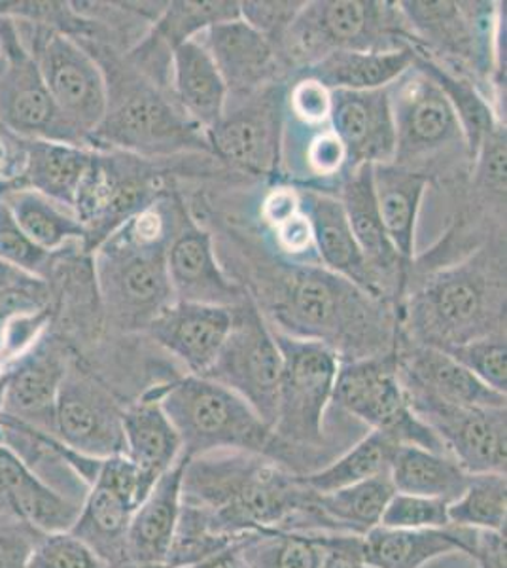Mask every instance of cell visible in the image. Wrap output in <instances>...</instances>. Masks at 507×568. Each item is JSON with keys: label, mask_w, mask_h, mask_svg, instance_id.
<instances>
[{"label": "cell", "mask_w": 507, "mask_h": 568, "mask_svg": "<svg viewBox=\"0 0 507 568\" xmlns=\"http://www.w3.org/2000/svg\"><path fill=\"white\" fill-rule=\"evenodd\" d=\"M123 407L109 385L72 356L59 387L53 436L91 459L125 455Z\"/></svg>", "instance_id": "obj_15"}, {"label": "cell", "mask_w": 507, "mask_h": 568, "mask_svg": "<svg viewBox=\"0 0 507 568\" xmlns=\"http://www.w3.org/2000/svg\"><path fill=\"white\" fill-rule=\"evenodd\" d=\"M316 493L302 474L246 452H216L187 460L182 500L205 516L216 535L244 540L264 530L322 532Z\"/></svg>", "instance_id": "obj_2"}, {"label": "cell", "mask_w": 507, "mask_h": 568, "mask_svg": "<svg viewBox=\"0 0 507 568\" xmlns=\"http://www.w3.org/2000/svg\"><path fill=\"white\" fill-rule=\"evenodd\" d=\"M469 476L447 453L417 446H399L388 474L396 493L439 498L449 504L463 495Z\"/></svg>", "instance_id": "obj_35"}, {"label": "cell", "mask_w": 507, "mask_h": 568, "mask_svg": "<svg viewBox=\"0 0 507 568\" xmlns=\"http://www.w3.org/2000/svg\"><path fill=\"white\" fill-rule=\"evenodd\" d=\"M407 400L463 470L506 474V407L449 406L423 396H407Z\"/></svg>", "instance_id": "obj_18"}, {"label": "cell", "mask_w": 507, "mask_h": 568, "mask_svg": "<svg viewBox=\"0 0 507 568\" xmlns=\"http://www.w3.org/2000/svg\"><path fill=\"white\" fill-rule=\"evenodd\" d=\"M417 50L405 45L388 52H334L303 67L296 78H311L329 91H369L388 88L415 65Z\"/></svg>", "instance_id": "obj_32"}, {"label": "cell", "mask_w": 507, "mask_h": 568, "mask_svg": "<svg viewBox=\"0 0 507 568\" xmlns=\"http://www.w3.org/2000/svg\"><path fill=\"white\" fill-rule=\"evenodd\" d=\"M109 106L90 136L99 150H120L146 160L176 155H211L205 131L180 109L173 91L158 84L149 72L123 77L109 84Z\"/></svg>", "instance_id": "obj_6"}, {"label": "cell", "mask_w": 507, "mask_h": 568, "mask_svg": "<svg viewBox=\"0 0 507 568\" xmlns=\"http://www.w3.org/2000/svg\"><path fill=\"white\" fill-rule=\"evenodd\" d=\"M0 264L44 281L52 267V254L42 251L27 237L13 220L7 201L0 195Z\"/></svg>", "instance_id": "obj_45"}, {"label": "cell", "mask_w": 507, "mask_h": 568, "mask_svg": "<svg viewBox=\"0 0 507 568\" xmlns=\"http://www.w3.org/2000/svg\"><path fill=\"white\" fill-rule=\"evenodd\" d=\"M273 336L283 356L273 434L288 468L300 453L315 452L324 442V419L329 402H334L341 358L324 343L297 339L276 329Z\"/></svg>", "instance_id": "obj_10"}, {"label": "cell", "mask_w": 507, "mask_h": 568, "mask_svg": "<svg viewBox=\"0 0 507 568\" xmlns=\"http://www.w3.org/2000/svg\"><path fill=\"white\" fill-rule=\"evenodd\" d=\"M31 55L59 112L90 142L109 106L103 69L82 45L53 29Z\"/></svg>", "instance_id": "obj_17"}, {"label": "cell", "mask_w": 507, "mask_h": 568, "mask_svg": "<svg viewBox=\"0 0 507 568\" xmlns=\"http://www.w3.org/2000/svg\"><path fill=\"white\" fill-rule=\"evenodd\" d=\"M394 493L391 478L379 476L326 495H316V511L321 514L326 532L364 536L379 527L386 504L391 503Z\"/></svg>", "instance_id": "obj_39"}, {"label": "cell", "mask_w": 507, "mask_h": 568, "mask_svg": "<svg viewBox=\"0 0 507 568\" xmlns=\"http://www.w3.org/2000/svg\"><path fill=\"white\" fill-rule=\"evenodd\" d=\"M165 568H168V567H165Z\"/></svg>", "instance_id": "obj_59"}, {"label": "cell", "mask_w": 507, "mask_h": 568, "mask_svg": "<svg viewBox=\"0 0 507 568\" xmlns=\"http://www.w3.org/2000/svg\"><path fill=\"white\" fill-rule=\"evenodd\" d=\"M398 337L447 351L506 332V235L405 286Z\"/></svg>", "instance_id": "obj_3"}, {"label": "cell", "mask_w": 507, "mask_h": 568, "mask_svg": "<svg viewBox=\"0 0 507 568\" xmlns=\"http://www.w3.org/2000/svg\"><path fill=\"white\" fill-rule=\"evenodd\" d=\"M233 321L216 361L200 377L241 396L273 428L278 407L283 356L270 324L251 296L232 307Z\"/></svg>", "instance_id": "obj_13"}, {"label": "cell", "mask_w": 507, "mask_h": 568, "mask_svg": "<svg viewBox=\"0 0 507 568\" xmlns=\"http://www.w3.org/2000/svg\"><path fill=\"white\" fill-rule=\"evenodd\" d=\"M235 20H241L237 0H174L168 2L155 20L149 39L171 53L184 42L197 39L206 29Z\"/></svg>", "instance_id": "obj_41"}, {"label": "cell", "mask_w": 507, "mask_h": 568, "mask_svg": "<svg viewBox=\"0 0 507 568\" xmlns=\"http://www.w3.org/2000/svg\"><path fill=\"white\" fill-rule=\"evenodd\" d=\"M216 254L276 332L328 345L341 362L385 355L396 347V307L372 296L321 264L286 260L265 245L227 230ZM222 262V264H224Z\"/></svg>", "instance_id": "obj_1"}, {"label": "cell", "mask_w": 507, "mask_h": 568, "mask_svg": "<svg viewBox=\"0 0 507 568\" xmlns=\"http://www.w3.org/2000/svg\"><path fill=\"white\" fill-rule=\"evenodd\" d=\"M337 200L345 209L354 240L358 243L369 270L377 278L381 291L398 310L412 267L405 265L404 260L399 258L381 222L375 195H373L372 165L345 171V175L341 179Z\"/></svg>", "instance_id": "obj_21"}, {"label": "cell", "mask_w": 507, "mask_h": 568, "mask_svg": "<svg viewBox=\"0 0 507 568\" xmlns=\"http://www.w3.org/2000/svg\"><path fill=\"white\" fill-rule=\"evenodd\" d=\"M415 65L436 82L437 88L444 91L445 98L455 110L456 118L460 122L466 144H468L471 162L476 160L477 150L487 139L490 131L501 125V118L496 114L493 103L488 101L487 93L469 78L449 71L432 59L417 53Z\"/></svg>", "instance_id": "obj_40"}, {"label": "cell", "mask_w": 507, "mask_h": 568, "mask_svg": "<svg viewBox=\"0 0 507 568\" xmlns=\"http://www.w3.org/2000/svg\"><path fill=\"white\" fill-rule=\"evenodd\" d=\"M237 546L222 549V551H219V554L206 557V559L197 562V565H193L192 568H249V565L244 562L243 557H241V554H239Z\"/></svg>", "instance_id": "obj_57"}, {"label": "cell", "mask_w": 507, "mask_h": 568, "mask_svg": "<svg viewBox=\"0 0 507 568\" xmlns=\"http://www.w3.org/2000/svg\"><path fill=\"white\" fill-rule=\"evenodd\" d=\"M26 568H109V565L71 530H64L39 535Z\"/></svg>", "instance_id": "obj_46"}, {"label": "cell", "mask_w": 507, "mask_h": 568, "mask_svg": "<svg viewBox=\"0 0 507 568\" xmlns=\"http://www.w3.org/2000/svg\"><path fill=\"white\" fill-rule=\"evenodd\" d=\"M398 7L412 31L415 50L424 58L476 84H488L495 74H501L496 50L498 10L493 2L405 0Z\"/></svg>", "instance_id": "obj_9"}, {"label": "cell", "mask_w": 507, "mask_h": 568, "mask_svg": "<svg viewBox=\"0 0 507 568\" xmlns=\"http://www.w3.org/2000/svg\"><path fill=\"white\" fill-rule=\"evenodd\" d=\"M71 358L58 339L39 337L23 355L8 364L2 415L53 436L55 402Z\"/></svg>", "instance_id": "obj_20"}, {"label": "cell", "mask_w": 507, "mask_h": 568, "mask_svg": "<svg viewBox=\"0 0 507 568\" xmlns=\"http://www.w3.org/2000/svg\"><path fill=\"white\" fill-rule=\"evenodd\" d=\"M479 530L447 525L442 529L375 527L362 536L367 568H423L437 557L463 551L474 557Z\"/></svg>", "instance_id": "obj_29"}, {"label": "cell", "mask_w": 507, "mask_h": 568, "mask_svg": "<svg viewBox=\"0 0 507 568\" xmlns=\"http://www.w3.org/2000/svg\"><path fill=\"white\" fill-rule=\"evenodd\" d=\"M474 559L479 568H506V535L479 530Z\"/></svg>", "instance_id": "obj_56"}, {"label": "cell", "mask_w": 507, "mask_h": 568, "mask_svg": "<svg viewBox=\"0 0 507 568\" xmlns=\"http://www.w3.org/2000/svg\"><path fill=\"white\" fill-rule=\"evenodd\" d=\"M449 503L439 498L394 493L381 517L386 529H442L449 524Z\"/></svg>", "instance_id": "obj_47"}, {"label": "cell", "mask_w": 507, "mask_h": 568, "mask_svg": "<svg viewBox=\"0 0 507 568\" xmlns=\"http://www.w3.org/2000/svg\"><path fill=\"white\" fill-rule=\"evenodd\" d=\"M224 78L227 98L281 84L288 67L273 42L243 20L227 21L197 37Z\"/></svg>", "instance_id": "obj_23"}, {"label": "cell", "mask_w": 507, "mask_h": 568, "mask_svg": "<svg viewBox=\"0 0 507 568\" xmlns=\"http://www.w3.org/2000/svg\"><path fill=\"white\" fill-rule=\"evenodd\" d=\"M449 524L506 535V474H471L463 495L449 504Z\"/></svg>", "instance_id": "obj_43"}, {"label": "cell", "mask_w": 507, "mask_h": 568, "mask_svg": "<svg viewBox=\"0 0 507 568\" xmlns=\"http://www.w3.org/2000/svg\"><path fill=\"white\" fill-rule=\"evenodd\" d=\"M396 133L394 162L437 181L469 176L471 155L455 110L417 65L388 85Z\"/></svg>", "instance_id": "obj_7"}, {"label": "cell", "mask_w": 507, "mask_h": 568, "mask_svg": "<svg viewBox=\"0 0 507 568\" xmlns=\"http://www.w3.org/2000/svg\"><path fill=\"white\" fill-rule=\"evenodd\" d=\"M116 568H165V567H149V565H136V562H125L122 567Z\"/></svg>", "instance_id": "obj_58"}, {"label": "cell", "mask_w": 507, "mask_h": 568, "mask_svg": "<svg viewBox=\"0 0 507 568\" xmlns=\"http://www.w3.org/2000/svg\"><path fill=\"white\" fill-rule=\"evenodd\" d=\"M237 548L249 568H318L322 559L321 532L264 530Z\"/></svg>", "instance_id": "obj_42"}, {"label": "cell", "mask_w": 507, "mask_h": 568, "mask_svg": "<svg viewBox=\"0 0 507 568\" xmlns=\"http://www.w3.org/2000/svg\"><path fill=\"white\" fill-rule=\"evenodd\" d=\"M329 130L347 152V169L394 162L396 133L388 88L332 91Z\"/></svg>", "instance_id": "obj_24"}, {"label": "cell", "mask_w": 507, "mask_h": 568, "mask_svg": "<svg viewBox=\"0 0 507 568\" xmlns=\"http://www.w3.org/2000/svg\"><path fill=\"white\" fill-rule=\"evenodd\" d=\"M160 162L120 150L93 149L72 207L84 226L88 251H95L168 194Z\"/></svg>", "instance_id": "obj_11"}, {"label": "cell", "mask_w": 507, "mask_h": 568, "mask_svg": "<svg viewBox=\"0 0 507 568\" xmlns=\"http://www.w3.org/2000/svg\"><path fill=\"white\" fill-rule=\"evenodd\" d=\"M82 504L53 491L26 463L0 444V514H8L40 535L71 530Z\"/></svg>", "instance_id": "obj_27"}, {"label": "cell", "mask_w": 507, "mask_h": 568, "mask_svg": "<svg viewBox=\"0 0 507 568\" xmlns=\"http://www.w3.org/2000/svg\"><path fill=\"white\" fill-rule=\"evenodd\" d=\"M135 508L101 485H91L71 532L88 544L109 568L128 562L125 536Z\"/></svg>", "instance_id": "obj_36"}, {"label": "cell", "mask_w": 507, "mask_h": 568, "mask_svg": "<svg viewBox=\"0 0 507 568\" xmlns=\"http://www.w3.org/2000/svg\"><path fill=\"white\" fill-rule=\"evenodd\" d=\"M230 307L174 302L146 332L160 347L179 358L192 375H203L216 361L232 328Z\"/></svg>", "instance_id": "obj_26"}, {"label": "cell", "mask_w": 507, "mask_h": 568, "mask_svg": "<svg viewBox=\"0 0 507 568\" xmlns=\"http://www.w3.org/2000/svg\"><path fill=\"white\" fill-rule=\"evenodd\" d=\"M186 209L168 192L93 251L97 296L112 328L146 329L174 304L168 248Z\"/></svg>", "instance_id": "obj_4"}, {"label": "cell", "mask_w": 507, "mask_h": 568, "mask_svg": "<svg viewBox=\"0 0 507 568\" xmlns=\"http://www.w3.org/2000/svg\"><path fill=\"white\" fill-rule=\"evenodd\" d=\"M296 190L302 213L307 216L313 230L316 254L322 267L347 278L367 294L388 302L364 254L359 251L358 243L354 240L347 214L337 195L307 182L297 184Z\"/></svg>", "instance_id": "obj_25"}, {"label": "cell", "mask_w": 507, "mask_h": 568, "mask_svg": "<svg viewBox=\"0 0 507 568\" xmlns=\"http://www.w3.org/2000/svg\"><path fill=\"white\" fill-rule=\"evenodd\" d=\"M372 184L381 222L405 265L415 264L418 211L428 179L396 163L372 165Z\"/></svg>", "instance_id": "obj_31"}, {"label": "cell", "mask_w": 507, "mask_h": 568, "mask_svg": "<svg viewBox=\"0 0 507 568\" xmlns=\"http://www.w3.org/2000/svg\"><path fill=\"white\" fill-rule=\"evenodd\" d=\"M496 393H507L506 332L479 337L445 351Z\"/></svg>", "instance_id": "obj_44"}, {"label": "cell", "mask_w": 507, "mask_h": 568, "mask_svg": "<svg viewBox=\"0 0 507 568\" xmlns=\"http://www.w3.org/2000/svg\"><path fill=\"white\" fill-rule=\"evenodd\" d=\"M125 457L155 484L182 457V442L152 387L123 407Z\"/></svg>", "instance_id": "obj_30"}, {"label": "cell", "mask_w": 507, "mask_h": 568, "mask_svg": "<svg viewBox=\"0 0 507 568\" xmlns=\"http://www.w3.org/2000/svg\"><path fill=\"white\" fill-rule=\"evenodd\" d=\"M415 48L398 2L377 0H316L284 34L278 52L292 77L303 67L334 52H388Z\"/></svg>", "instance_id": "obj_8"}, {"label": "cell", "mask_w": 507, "mask_h": 568, "mask_svg": "<svg viewBox=\"0 0 507 568\" xmlns=\"http://www.w3.org/2000/svg\"><path fill=\"white\" fill-rule=\"evenodd\" d=\"M0 26L4 59L0 61V125L26 141H55L85 146L82 133L59 112L39 67L13 31Z\"/></svg>", "instance_id": "obj_16"}, {"label": "cell", "mask_w": 507, "mask_h": 568, "mask_svg": "<svg viewBox=\"0 0 507 568\" xmlns=\"http://www.w3.org/2000/svg\"><path fill=\"white\" fill-rule=\"evenodd\" d=\"M271 235L275 240L276 251L283 258L300 264H321L313 230L305 214L297 213L296 216L286 220L281 226L271 230Z\"/></svg>", "instance_id": "obj_51"}, {"label": "cell", "mask_w": 507, "mask_h": 568, "mask_svg": "<svg viewBox=\"0 0 507 568\" xmlns=\"http://www.w3.org/2000/svg\"><path fill=\"white\" fill-rule=\"evenodd\" d=\"M171 91L176 103L184 110V114L206 133L224 114L227 103L224 78L214 65L205 45L197 39L174 48L171 52Z\"/></svg>", "instance_id": "obj_33"}, {"label": "cell", "mask_w": 507, "mask_h": 568, "mask_svg": "<svg viewBox=\"0 0 507 568\" xmlns=\"http://www.w3.org/2000/svg\"><path fill=\"white\" fill-rule=\"evenodd\" d=\"M398 447V442L388 434L372 430L343 453L339 459L302 474V481L316 495H326L367 479L388 476Z\"/></svg>", "instance_id": "obj_38"}, {"label": "cell", "mask_w": 507, "mask_h": 568, "mask_svg": "<svg viewBox=\"0 0 507 568\" xmlns=\"http://www.w3.org/2000/svg\"><path fill=\"white\" fill-rule=\"evenodd\" d=\"M182 455L150 489L141 506L133 511L125 536L128 562L165 567L173 546L182 508V478L187 465Z\"/></svg>", "instance_id": "obj_28"}, {"label": "cell", "mask_w": 507, "mask_h": 568, "mask_svg": "<svg viewBox=\"0 0 507 568\" xmlns=\"http://www.w3.org/2000/svg\"><path fill=\"white\" fill-rule=\"evenodd\" d=\"M303 7H305L303 0H290V2L246 0L241 2V20L249 23L252 29H256L257 33L267 37L278 48Z\"/></svg>", "instance_id": "obj_49"}, {"label": "cell", "mask_w": 507, "mask_h": 568, "mask_svg": "<svg viewBox=\"0 0 507 568\" xmlns=\"http://www.w3.org/2000/svg\"><path fill=\"white\" fill-rule=\"evenodd\" d=\"M297 213H302L300 194L296 186H286V184H276L271 187L260 205V219L270 232L292 216H296Z\"/></svg>", "instance_id": "obj_55"}, {"label": "cell", "mask_w": 507, "mask_h": 568, "mask_svg": "<svg viewBox=\"0 0 507 568\" xmlns=\"http://www.w3.org/2000/svg\"><path fill=\"white\" fill-rule=\"evenodd\" d=\"M288 85H267L227 98L219 123L206 131L212 158L241 175L271 179L283 155L284 104Z\"/></svg>", "instance_id": "obj_14"}, {"label": "cell", "mask_w": 507, "mask_h": 568, "mask_svg": "<svg viewBox=\"0 0 507 568\" xmlns=\"http://www.w3.org/2000/svg\"><path fill=\"white\" fill-rule=\"evenodd\" d=\"M91 485H101L125 500L131 508H139L154 484L150 481L135 463L125 455H114L101 460L95 479Z\"/></svg>", "instance_id": "obj_48"}, {"label": "cell", "mask_w": 507, "mask_h": 568, "mask_svg": "<svg viewBox=\"0 0 507 568\" xmlns=\"http://www.w3.org/2000/svg\"><path fill=\"white\" fill-rule=\"evenodd\" d=\"M322 559L318 568H367L362 536L321 532Z\"/></svg>", "instance_id": "obj_53"}, {"label": "cell", "mask_w": 507, "mask_h": 568, "mask_svg": "<svg viewBox=\"0 0 507 568\" xmlns=\"http://www.w3.org/2000/svg\"><path fill=\"white\" fill-rule=\"evenodd\" d=\"M0 195L7 201L18 226L42 251H61L72 241L84 243L85 232L77 213L31 187H4Z\"/></svg>", "instance_id": "obj_37"}, {"label": "cell", "mask_w": 507, "mask_h": 568, "mask_svg": "<svg viewBox=\"0 0 507 568\" xmlns=\"http://www.w3.org/2000/svg\"><path fill=\"white\" fill-rule=\"evenodd\" d=\"M399 382L407 396H423L449 406L506 407L496 393L445 351L396 339Z\"/></svg>", "instance_id": "obj_22"}, {"label": "cell", "mask_w": 507, "mask_h": 568, "mask_svg": "<svg viewBox=\"0 0 507 568\" xmlns=\"http://www.w3.org/2000/svg\"><path fill=\"white\" fill-rule=\"evenodd\" d=\"M91 158L93 149L88 146L23 139V168L13 187H31L72 209Z\"/></svg>", "instance_id": "obj_34"}, {"label": "cell", "mask_w": 507, "mask_h": 568, "mask_svg": "<svg viewBox=\"0 0 507 568\" xmlns=\"http://www.w3.org/2000/svg\"><path fill=\"white\" fill-rule=\"evenodd\" d=\"M286 103L290 112L303 125L318 128L322 123H329L332 91L326 90L316 80L296 78L286 90Z\"/></svg>", "instance_id": "obj_50"}, {"label": "cell", "mask_w": 507, "mask_h": 568, "mask_svg": "<svg viewBox=\"0 0 507 568\" xmlns=\"http://www.w3.org/2000/svg\"><path fill=\"white\" fill-rule=\"evenodd\" d=\"M40 532L8 514H0V568H26Z\"/></svg>", "instance_id": "obj_52"}, {"label": "cell", "mask_w": 507, "mask_h": 568, "mask_svg": "<svg viewBox=\"0 0 507 568\" xmlns=\"http://www.w3.org/2000/svg\"><path fill=\"white\" fill-rule=\"evenodd\" d=\"M168 272L174 302L235 307L249 292L220 264L214 237L184 211L168 248Z\"/></svg>", "instance_id": "obj_19"}, {"label": "cell", "mask_w": 507, "mask_h": 568, "mask_svg": "<svg viewBox=\"0 0 507 568\" xmlns=\"http://www.w3.org/2000/svg\"><path fill=\"white\" fill-rule=\"evenodd\" d=\"M152 390L176 428L187 459L216 452H246L284 466L283 447L273 428L230 388L187 374Z\"/></svg>", "instance_id": "obj_5"}, {"label": "cell", "mask_w": 507, "mask_h": 568, "mask_svg": "<svg viewBox=\"0 0 507 568\" xmlns=\"http://www.w3.org/2000/svg\"><path fill=\"white\" fill-rule=\"evenodd\" d=\"M307 163L311 171L321 179H329V176L345 173L347 152L339 139L335 136L334 131H324L308 142Z\"/></svg>", "instance_id": "obj_54"}, {"label": "cell", "mask_w": 507, "mask_h": 568, "mask_svg": "<svg viewBox=\"0 0 507 568\" xmlns=\"http://www.w3.org/2000/svg\"><path fill=\"white\" fill-rule=\"evenodd\" d=\"M334 402L348 415L372 426V430L388 434L399 446L447 453L430 426L418 419L409 406L399 382L396 347L385 355L341 362Z\"/></svg>", "instance_id": "obj_12"}]
</instances>
